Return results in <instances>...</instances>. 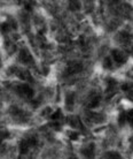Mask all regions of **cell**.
Wrapping results in <instances>:
<instances>
[{
	"instance_id": "1",
	"label": "cell",
	"mask_w": 133,
	"mask_h": 159,
	"mask_svg": "<svg viewBox=\"0 0 133 159\" xmlns=\"http://www.w3.org/2000/svg\"><path fill=\"white\" fill-rule=\"evenodd\" d=\"M83 70V65L82 62L78 61H70L66 65V68L64 70V75H73L78 74Z\"/></svg>"
},
{
	"instance_id": "2",
	"label": "cell",
	"mask_w": 133,
	"mask_h": 159,
	"mask_svg": "<svg viewBox=\"0 0 133 159\" xmlns=\"http://www.w3.org/2000/svg\"><path fill=\"white\" fill-rule=\"evenodd\" d=\"M16 92L19 94L20 96L24 97V98H32L33 97V94L35 91L33 89L31 88L30 85H26V84H19L16 87Z\"/></svg>"
},
{
	"instance_id": "3",
	"label": "cell",
	"mask_w": 133,
	"mask_h": 159,
	"mask_svg": "<svg viewBox=\"0 0 133 159\" xmlns=\"http://www.w3.org/2000/svg\"><path fill=\"white\" fill-rule=\"evenodd\" d=\"M19 60H20L22 64H32L33 62V58L30 54V52L26 50V48H23L20 51V54H19Z\"/></svg>"
},
{
	"instance_id": "4",
	"label": "cell",
	"mask_w": 133,
	"mask_h": 159,
	"mask_svg": "<svg viewBox=\"0 0 133 159\" xmlns=\"http://www.w3.org/2000/svg\"><path fill=\"white\" fill-rule=\"evenodd\" d=\"M82 154H84V157H86L87 159H93L94 156H95V145L94 143L88 144L87 147L82 150Z\"/></svg>"
},
{
	"instance_id": "5",
	"label": "cell",
	"mask_w": 133,
	"mask_h": 159,
	"mask_svg": "<svg viewBox=\"0 0 133 159\" xmlns=\"http://www.w3.org/2000/svg\"><path fill=\"white\" fill-rule=\"evenodd\" d=\"M111 55H113V59L115 60V62L122 65L124 62H126V55L124 54L122 51H118V50H113L111 51Z\"/></svg>"
},
{
	"instance_id": "6",
	"label": "cell",
	"mask_w": 133,
	"mask_h": 159,
	"mask_svg": "<svg viewBox=\"0 0 133 159\" xmlns=\"http://www.w3.org/2000/svg\"><path fill=\"white\" fill-rule=\"evenodd\" d=\"M29 149H30V144H29V142L26 141V138H23V140H21L20 144H19V150H20V154H28Z\"/></svg>"
},
{
	"instance_id": "7",
	"label": "cell",
	"mask_w": 133,
	"mask_h": 159,
	"mask_svg": "<svg viewBox=\"0 0 133 159\" xmlns=\"http://www.w3.org/2000/svg\"><path fill=\"white\" fill-rule=\"evenodd\" d=\"M68 123H69L72 128H79V129H82L83 128L80 119L78 117H72V115L71 117H69L68 118Z\"/></svg>"
},
{
	"instance_id": "8",
	"label": "cell",
	"mask_w": 133,
	"mask_h": 159,
	"mask_svg": "<svg viewBox=\"0 0 133 159\" xmlns=\"http://www.w3.org/2000/svg\"><path fill=\"white\" fill-rule=\"evenodd\" d=\"M100 101H101V96H100V95L94 96L92 99L88 101L87 107H88V108H94V107H97V106H99V104H100Z\"/></svg>"
},
{
	"instance_id": "9",
	"label": "cell",
	"mask_w": 133,
	"mask_h": 159,
	"mask_svg": "<svg viewBox=\"0 0 133 159\" xmlns=\"http://www.w3.org/2000/svg\"><path fill=\"white\" fill-rule=\"evenodd\" d=\"M75 104V94L73 92H68L66 97V105L68 108H72Z\"/></svg>"
},
{
	"instance_id": "10",
	"label": "cell",
	"mask_w": 133,
	"mask_h": 159,
	"mask_svg": "<svg viewBox=\"0 0 133 159\" xmlns=\"http://www.w3.org/2000/svg\"><path fill=\"white\" fill-rule=\"evenodd\" d=\"M107 82H108V84H107V89H106V92L111 96V94H114V91H115V88H116V84H117V82H116L115 80H108Z\"/></svg>"
},
{
	"instance_id": "11",
	"label": "cell",
	"mask_w": 133,
	"mask_h": 159,
	"mask_svg": "<svg viewBox=\"0 0 133 159\" xmlns=\"http://www.w3.org/2000/svg\"><path fill=\"white\" fill-rule=\"evenodd\" d=\"M62 117H63V115H62V111L60 110V108H57L54 113H52L51 114L52 121H60V119H61Z\"/></svg>"
},
{
	"instance_id": "12",
	"label": "cell",
	"mask_w": 133,
	"mask_h": 159,
	"mask_svg": "<svg viewBox=\"0 0 133 159\" xmlns=\"http://www.w3.org/2000/svg\"><path fill=\"white\" fill-rule=\"evenodd\" d=\"M69 9L71 12H77L80 9V2L79 1H70L69 2Z\"/></svg>"
},
{
	"instance_id": "13",
	"label": "cell",
	"mask_w": 133,
	"mask_h": 159,
	"mask_svg": "<svg viewBox=\"0 0 133 159\" xmlns=\"http://www.w3.org/2000/svg\"><path fill=\"white\" fill-rule=\"evenodd\" d=\"M103 67L106 69H111L113 68V59L110 57H107L103 60Z\"/></svg>"
},
{
	"instance_id": "14",
	"label": "cell",
	"mask_w": 133,
	"mask_h": 159,
	"mask_svg": "<svg viewBox=\"0 0 133 159\" xmlns=\"http://www.w3.org/2000/svg\"><path fill=\"white\" fill-rule=\"evenodd\" d=\"M128 120V115H126V112H122L121 114H119V117H118V123H119V126L122 127L125 121Z\"/></svg>"
},
{
	"instance_id": "15",
	"label": "cell",
	"mask_w": 133,
	"mask_h": 159,
	"mask_svg": "<svg viewBox=\"0 0 133 159\" xmlns=\"http://www.w3.org/2000/svg\"><path fill=\"white\" fill-rule=\"evenodd\" d=\"M106 159H121V156L118 152H114V151H110V152H107L106 154Z\"/></svg>"
},
{
	"instance_id": "16",
	"label": "cell",
	"mask_w": 133,
	"mask_h": 159,
	"mask_svg": "<svg viewBox=\"0 0 133 159\" xmlns=\"http://www.w3.org/2000/svg\"><path fill=\"white\" fill-rule=\"evenodd\" d=\"M130 38H131V36H130V34L128 31H122L119 34V39H122L123 42L128 43L130 42Z\"/></svg>"
},
{
	"instance_id": "17",
	"label": "cell",
	"mask_w": 133,
	"mask_h": 159,
	"mask_svg": "<svg viewBox=\"0 0 133 159\" xmlns=\"http://www.w3.org/2000/svg\"><path fill=\"white\" fill-rule=\"evenodd\" d=\"M26 141L29 142L30 147H36L38 144V140H37L36 136H29V137H26Z\"/></svg>"
},
{
	"instance_id": "18",
	"label": "cell",
	"mask_w": 133,
	"mask_h": 159,
	"mask_svg": "<svg viewBox=\"0 0 133 159\" xmlns=\"http://www.w3.org/2000/svg\"><path fill=\"white\" fill-rule=\"evenodd\" d=\"M122 89H123L124 91L133 92V84H131V83H123V84H122Z\"/></svg>"
},
{
	"instance_id": "19",
	"label": "cell",
	"mask_w": 133,
	"mask_h": 159,
	"mask_svg": "<svg viewBox=\"0 0 133 159\" xmlns=\"http://www.w3.org/2000/svg\"><path fill=\"white\" fill-rule=\"evenodd\" d=\"M68 136H69V138L71 141H76L79 137V134H78V132H68Z\"/></svg>"
},
{
	"instance_id": "20",
	"label": "cell",
	"mask_w": 133,
	"mask_h": 159,
	"mask_svg": "<svg viewBox=\"0 0 133 159\" xmlns=\"http://www.w3.org/2000/svg\"><path fill=\"white\" fill-rule=\"evenodd\" d=\"M49 126L53 128H55L56 130H59V129H61V125H60V122H57V121H53L49 123Z\"/></svg>"
},
{
	"instance_id": "21",
	"label": "cell",
	"mask_w": 133,
	"mask_h": 159,
	"mask_svg": "<svg viewBox=\"0 0 133 159\" xmlns=\"http://www.w3.org/2000/svg\"><path fill=\"white\" fill-rule=\"evenodd\" d=\"M1 29H2V32H8L9 31V24L6 22V23H2L1 24Z\"/></svg>"
},
{
	"instance_id": "22",
	"label": "cell",
	"mask_w": 133,
	"mask_h": 159,
	"mask_svg": "<svg viewBox=\"0 0 133 159\" xmlns=\"http://www.w3.org/2000/svg\"><path fill=\"white\" fill-rule=\"evenodd\" d=\"M9 137V132H7V130H2L1 132V138L2 140H6V138H8Z\"/></svg>"
},
{
	"instance_id": "23",
	"label": "cell",
	"mask_w": 133,
	"mask_h": 159,
	"mask_svg": "<svg viewBox=\"0 0 133 159\" xmlns=\"http://www.w3.org/2000/svg\"><path fill=\"white\" fill-rule=\"evenodd\" d=\"M128 121H130V123H131V126H132V127H133V115H132V117H130V118H128Z\"/></svg>"
},
{
	"instance_id": "24",
	"label": "cell",
	"mask_w": 133,
	"mask_h": 159,
	"mask_svg": "<svg viewBox=\"0 0 133 159\" xmlns=\"http://www.w3.org/2000/svg\"><path fill=\"white\" fill-rule=\"evenodd\" d=\"M69 159H78V158H77L76 156H71V157H70Z\"/></svg>"
}]
</instances>
